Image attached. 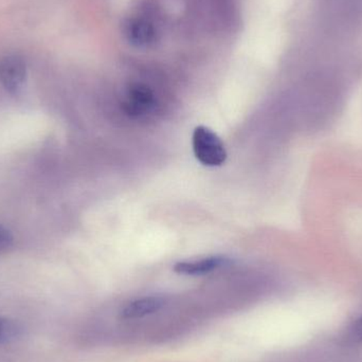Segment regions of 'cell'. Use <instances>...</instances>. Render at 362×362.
Here are the masks:
<instances>
[{"mask_svg": "<svg viewBox=\"0 0 362 362\" xmlns=\"http://www.w3.org/2000/svg\"><path fill=\"white\" fill-rule=\"evenodd\" d=\"M21 327L10 319L0 317V344H10L21 336Z\"/></svg>", "mask_w": 362, "mask_h": 362, "instance_id": "52a82bcc", "label": "cell"}, {"mask_svg": "<svg viewBox=\"0 0 362 362\" xmlns=\"http://www.w3.org/2000/svg\"><path fill=\"white\" fill-rule=\"evenodd\" d=\"M124 110L129 116L141 117L148 114L155 106L154 93L144 84H133L127 90Z\"/></svg>", "mask_w": 362, "mask_h": 362, "instance_id": "3957f363", "label": "cell"}, {"mask_svg": "<svg viewBox=\"0 0 362 362\" xmlns=\"http://www.w3.org/2000/svg\"><path fill=\"white\" fill-rule=\"evenodd\" d=\"M351 334H352V338L355 341H362V316L357 319L356 322L353 325Z\"/></svg>", "mask_w": 362, "mask_h": 362, "instance_id": "9c48e42d", "label": "cell"}, {"mask_svg": "<svg viewBox=\"0 0 362 362\" xmlns=\"http://www.w3.org/2000/svg\"><path fill=\"white\" fill-rule=\"evenodd\" d=\"M165 305V299L161 297L140 298L134 300L122 308L120 312V318L124 320H135V319L144 318L159 312Z\"/></svg>", "mask_w": 362, "mask_h": 362, "instance_id": "8992f818", "label": "cell"}, {"mask_svg": "<svg viewBox=\"0 0 362 362\" xmlns=\"http://www.w3.org/2000/svg\"><path fill=\"white\" fill-rule=\"evenodd\" d=\"M230 263L231 261L228 257L217 255V257H209L197 261L180 262L174 265V272L185 276H204L219 268L225 267Z\"/></svg>", "mask_w": 362, "mask_h": 362, "instance_id": "5b68a950", "label": "cell"}, {"mask_svg": "<svg viewBox=\"0 0 362 362\" xmlns=\"http://www.w3.org/2000/svg\"><path fill=\"white\" fill-rule=\"evenodd\" d=\"M124 35L134 46L146 48L156 42V28L148 19L132 17L124 23Z\"/></svg>", "mask_w": 362, "mask_h": 362, "instance_id": "277c9868", "label": "cell"}, {"mask_svg": "<svg viewBox=\"0 0 362 362\" xmlns=\"http://www.w3.org/2000/svg\"><path fill=\"white\" fill-rule=\"evenodd\" d=\"M27 80V64L23 57L8 54L0 59V83L11 95L21 93Z\"/></svg>", "mask_w": 362, "mask_h": 362, "instance_id": "7a4b0ae2", "label": "cell"}, {"mask_svg": "<svg viewBox=\"0 0 362 362\" xmlns=\"http://www.w3.org/2000/svg\"><path fill=\"white\" fill-rule=\"evenodd\" d=\"M192 144L196 159L206 167H221L227 160V151L221 138L208 127L194 129Z\"/></svg>", "mask_w": 362, "mask_h": 362, "instance_id": "6da1fadb", "label": "cell"}, {"mask_svg": "<svg viewBox=\"0 0 362 362\" xmlns=\"http://www.w3.org/2000/svg\"><path fill=\"white\" fill-rule=\"evenodd\" d=\"M13 240L14 238L10 230L0 225V255L6 252L13 246Z\"/></svg>", "mask_w": 362, "mask_h": 362, "instance_id": "ba28073f", "label": "cell"}]
</instances>
